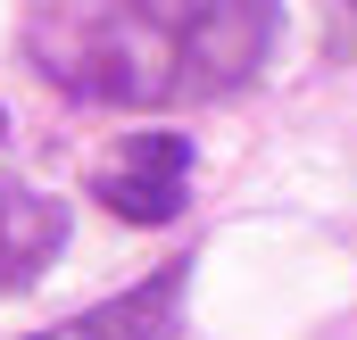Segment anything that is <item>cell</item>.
<instances>
[{
  "label": "cell",
  "instance_id": "1",
  "mask_svg": "<svg viewBox=\"0 0 357 340\" xmlns=\"http://www.w3.org/2000/svg\"><path fill=\"white\" fill-rule=\"evenodd\" d=\"M25 59L84 108H183L258 84L282 0H25Z\"/></svg>",
  "mask_w": 357,
  "mask_h": 340
},
{
  "label": "cell",
  "instance_id": "3",
  "mask_svg": "<svg viewBox=\"0 0 357 340\" xmlns=\"http://www.w3.org/2000/svg\"><path fill=\"white\" fill-rule=\"evenodd\" d=\"M183 291H191V249L158 257L142 282L91 299L84 316L50 324V332H25V340H183Z\"/></svg>",
  "mask_w": 357,
  "mask_h": 340
},
{
  "label": "cell",
  "instance_id": "5",
  "mask_svg": "<svg viewBox=\"0 0 357 340\" xmlns=\"http://www.w3.org/2000/svg\"><path fill=\"white\" fill-rule=\"evenodd\" d=\"M0 133H8V108H0Z\"/></svg>",
  "mask_w": 357,
  "mask_h": 340
},
{
  "label": "cell",
  "instance_id": "2",
  "mask_svg": "<svg viewBox=\"0 0 357 340\" xmlns=\"http://www.w3.org/2000/svg\"><path fill=\"white\" fill-rule=\"evenodd\" d=\"M191 167H199L191 133L150 125V133H125V150H108L91 167V199L108 216H125V224H175L183 199H191Z\"/></svg>",
  "mask_w": 357,
  "mask_h": 340
},
{
  "label": "cell",
  "instance_id": "6",
  "mask_svg": "<svg viewBox=\"0 0 357 340\" xmlns=\"http://www.w3.org/2000/svg\"><path fill=\"white\" fill-rule=\"evenodd\" d=\"M349 17H357V0H349Z\"/></svg>",
  "mask_w": 357,
  "mask_h": 340
},
{
  "label": "cell",
  "instance_id": "4",
  "mask_svg": "<svg viewBox=\"0 0 357 340\" xmlns=\"http://www.w3.org/2000/svg\"><path fill=\"white\" fill-rule=\"evenodd\" d=\"M67 233H75L67 199H50V191H33L0 167V291H33L42 265L67 249Z\"/></svg>",
  "mask_w": 357,
  "mask_h": 340
}]
</instances>
